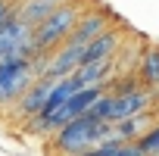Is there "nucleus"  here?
Instances as JSON below:
<instances>
[{"label": "nucleus", "mask_w": 159, "mask_h": 156, "mask_svg": "<svg viewBox=\"0 0 159 156\" xmlns=\"http://www.w3.org/2000/svg\"><path fill=\"white\" fill-rule=\"evenodd\" d=\"M106 140H112L109 137V122H100L97 116L84 112V116L66 122L47 140V150H50V156H78V153H84L97 144H106Z\"/></svg>", "instance_id": "f257e3e1"}, {"label": "nucleus", "mask_w": 159, "mask_h": 156, "mask_svg": "<svg viewBox=\"0 0 159 156\" xmlns=\"http://www.w3.org/2000/svg\"><path fill=\"white\" fill-rule=\"evenodd\" d=\"M81 13L84 10L78 7V3H72V0L53 7L50 16L41 25H34V53H53V50H59L66 44V38L72 34L75 22L81 19Z\"/></svg>", "instance_id": "f03ea898"}, {"label": "nucleus", "mask_w": 159, "mask_h": 156, "mask_svg": "<svg viewBox=\"0 0 159 156\" xmlns=\"http://www.w3.org/2000/svg\"><path fill=\"white\" fill-rule=\"evenodd\" d=\"M147 109H156L153 106V94L150 88H131V91H106L94 106H91V116H97L100 122H119V119H128V116H137V112H147Z\"/></svg>", "instance_id": "7ed1b4c3"}, {"label": "nucleus", "mask_w": 159, "mask_h": 156, "mask_svg": "<svg viewBox=\"0 0 159 156\" xmlns=\"http://www.w3.org/2000/svg\"><path fill=\"white\" fill-rule=\"evenodd\" d=\"M31 56H34V28L19 22L16 13H10L0 22V62L31 59Z\"/></svg>", "instance_id": "20e7f679"}, {"label": "nucleus", "mask_w": 159, "mask_h": 156, "mask_svg": "<svg viewBox=\"0 0 159 156\" xmlns=\"http://www.w3.org/2000/svg\"><path fill=\"white\" fill-rule=\"evenodd\" d=\"M34 69H31V59H10V62H0V109L13 106L25 91L28 85L34 81Z\"/></svg>", "instance_id": "39448f33"}, {"label": "nucleus", "mask_w": 159, "mask_h": 156, "mask_svg": "<svg viewBox=\"0 0 159 156\" xmlns=\"http://www.w3.org/2000/svg\"><path fill=\"white\" fill-rule=\"evenodd\" d=\"M56 81H59V78H50V75L34 78V81L28 85V91L13 103V112H16L22 122H28V119L41 116V112H44V106H47V100H50V94H53V88H56Z\"/></svg>", "instance_id": "423d86ee"}, {"label": "nucleus", "mask_w": 159, "mask_h": 156, "mask_svg": "<svg viewBox=\"0 0 159 156\" xmlns=\"http://www.w3.org/2000/svg\"><path fill=\"white\" fill-rule=\"evenodd\" d=\"M106 28H112V22H109V13L106 10H84L81 13V19L75 22V28H72V34L66 38V44H72V47H88L97 34H103Z\"/></svg>", "instance_id": "0eeeda50"}, {"label": "nucleus", "mask_w": 159, "mask_h": 156, "mask_svg": "<svg viewBox=\"0 0 159 156\" xmlns=\"http://www.w3.org/2000/svg\"><path fill=\"white\" fill-rule=\"evenodd\" d=\"M153 125H156V109H147V112H137V116L109 122V137L119 140V144H137Z\"/></svg>", "instance_id": "6e6552de"}, {"label": "nucleus", "mask_w": 159, "mask_h": 156, "mask_svg": "<svg viewBox=\"0 0 159 156\" xmlns=\"http://www.w3.org/2000/svg\"><path fill=\"white\" fill-rule=\"evenodd\" d=\"M122 41H125V31L122 28H106L103 34H97L84 53H81V66L84 62H97V59H116L119 50H122Z\"/></svg>", "instance_id": "1a4fd4ad"}, {"label": "nucleus", "mask_w": 159, "mask_h": 156, "mask_svg": "<svg viewBox=\"0 0 159 156\" xmlns=\"http://www.w3.org/2000/svg\"><path fill=\"white\" fill-rule=\"evenodd\" d=\"M116 72V59H97V62H84V66H78L75 72H72V78H75V85L78 88H94V85H109L112 81V75Z\"/></svg>", "instance_id": "9d476101"}, {"label": "nucleus", "mask_w": 159, "mask_h": 156, "mask_svg": "<svg viewBox=\"0 0 159 156\" xmlns=\"http://www.w3.org/2000/svg\"><path fill=\"white\" fill-rule=\"evenodd\" d=\"M50 3H47V0H19V3L13 7V13H16V19L19 22H25V25H41L47 16H50Z\"/></svg>", "instance_id": "9b49d317"}, {"label": "nucleus", "mask_w": 159, "mask_h": 156, "mask_svg": "<svg viewBox=\"0 0 159 156\" xmlns=\"http://www.w3.org/2000/svg\"><path fill=\"white\" fill-rule=\"evenodd\" d=\"M137 78L143 81V88H159V47H150L140 59Z\"/></svg>", "instance_id": "f8f14e48"}, {"label": "nucleus", "mask_w": 159, "mask_h": 156, "mask_svg": "<svg viewBox=\"0 0 159 156\" xmlns=\"http://www.w3.org/2000/svg\"><path fill=\"white\" fill-rule=\"evenodd\" d=\"M137 147L143 150V156H159V122H156V125L137 140Z\"/></svg>", "instance_id": "ddd939ff"}, {"label": "nucleus", "mask_w": 159, "mask_h": 156, "mask_svg": "<svg viewBox=\"0 0 159 156\" xmlns=\"http://www.w3.org/2000/svg\"><path fill=\"white\" fill-rule=\"evenodd\" d=\"M13 7H16L13 0H0V22H3V19H7L10 13H13Z\"/></svg>", "instance_id": "4468645a"}, {"label": "nucleus", "mask_w": 159, "mask_h": 156, "mask_svg": "<svg viewBox=\"0 0 159 156\" xmlns=\"http://www.w3.org/2000/svg\"><path fill=\"white\" fill-rule=\"evenodd\" d=\"M47 3L50 7H59V3H69V0H47Z\"/></svg>", "instance_id": "2eb2a0df"}]
</instances>
